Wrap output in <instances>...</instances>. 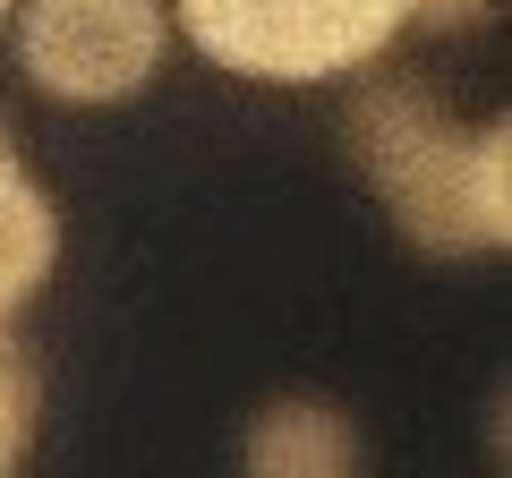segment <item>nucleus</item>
Instances as JSON below:
<instances>
[{
    "label": "nucleus",
    "instance_id": "1",
    "mask_svg": "<svg viewBox=\"0 0 512 478\" xmlns=\"http://www.w3.org/2000/svg\"><path fill=\"white\" fill-rule=\"evenodd\" d=\"M350 163L419 257H495L512 239V129L461 120L427 77H367L342 111Z\"/></svg>",
    "mask_w": 512,
    "mask_h": 478
},
{
    "label": "nucleus",
    "instance_id": "2",
    "mask_svg": "<svg viewBox=\"0 0 512 478\" xmlns=\"http://www.w3.org/2000/svg\"><path fill=\"white\" fill-rule=\"evenodd\" d=\"M214 69L256 77V86H325L359 77L367 60L393 52L410 26V0H171Z\"/></svg>",
    "mask_w": 512,
    "mask_h": 478
},
{
    "label": "nucleus",
    "instance_id": "3",
    "mask_svg": "<svg viewBox=\"0 0 512 478\" xmlns=\"http://www.w3.org/2000/svg\"><path fill=\"white\" fill-rule=\"evenodd\" d=\"M18 69L69 111H111L146 94L171 52L163 0H18Z\"/></svg>",
    "mask_w": 512,
    "mask_h": 478
},
{
    "label": "nucleus",
    "instance_id": "4",
    "mask_svg": "<svg viewBox=\"0 0 512 478\" xmlns=\"http://www.w3.org/2000/svg\"><path fill=\"white\" fill-rule=\"evenodd\" d=\"M248 478H359V427L325 393H274L239 444Z\"/></svg>",
    "mask_w": 512,
    "mask_h": 478
},
{
    "label": "nucleus",
    "instance_id": "5",
    "mask_svg": "<svg viewBox=\"0 0 512 478\" xmlns=\"http://www.w3.org/2000/svg\"><path fill=\"white\" fill-rule=\"evenodd\" d=\"M60 265V205L18 154H0V325L52 282Z\"/></svg>",
    "mask_w": 512,
    "mask_h": 478
},
{
    "label": "nucleus",
    "instance_id": "6",
    "mask_svg": "<svg viewBox=\"0 0 512 478\" xmlns=\"http://www.w3.org/2000/svg\"><path fill=\"white\" fill-rule=\"evenodd\" d=\"M35 410H43V385H35V359L9 342L0 325V478H18L26 444H35Z\"/></svg>",
    "mask_w": 512,
    "mask_h": 478
},
{
    "label": "nucleus",
    "instance_id": "7",
    "mask_svg": "<svg viewBox=\"0 0 512 478\" xmlns=\"http://www.w3.org/2000/svg\"><path fill=\"white\" fill-rule=\"evenodd\" d=\"M495 9L504 0H410V26H427V35H478Z\"/></svg>",
    "mask_w": 512,
    "mask_h": 478
},
{
    "label": "nucleus",
    "instance_id": "8",
    "mask_svg": "<svg viewBox=\"0 0 512 478\" xmlns=\"http://www.w3.org/2000/svg\"><path fill=\"white\" fill-rule=\"evenodd\" d=\"M0 154H18V137H9V120H0Z\"/></svg>",
    "mask_w": 512,
    "mask_h": 478
},
{
    "label": "nucleus",
    "instance_id": "9",
    "mask_svg": "<svg viewBox=\"0 0 512 478\" xmlns=\"http://www.w3.org/2000/svg\"><path fill=\"white\" fill-rule=\"evenodd\" d=\"M9 9H18V0H0V26H9Z\"/></svg>",
    "mask_w": 512,
    "mask_h": 478
}]
</instances>
